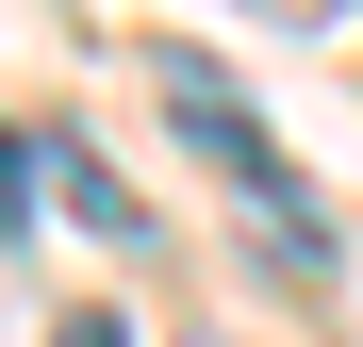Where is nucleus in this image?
<instances>
[{
    "instance_id": "nucleus-2",
    "label": "nucleus",
    "mask_w": 363,
    "mask_h": 347,
    "mask_svg": "<svg viewBox=\"0 0 363 347\" xmlns=\"http://www.w3.org/2000/svg\"><path fill=\"white\" fill-rule=\"evenodd\" d=\"M50 182H67V215H83V231H149V199L116 182L99 149H67V133H50Z\"/></svg>"
},
{
    "instance_id": "nucleus-4",
    "label": "nucleus",
    "mask_w": 363,
    "mask_h": 347,
    "mask_svg": "<svg viewBox=\"0 0 363 347\" xmlns=\"http://www.w3.org/2000/svg\"><path fill=\"white\" fill-rule=\"evenodd\" d=\"M50 347H133V331H116V314H67V331H50Z\"/></svg>"
},
{
    "instance_id": "nucleus-3",
    "label": "nucleus",
    "mask_w": 363,
    "mask_h": 347,
    "mask_svg": "<svg viewBox=\"0 0 363 347\" xmlns=\"http://www.w3.org/2000/svg\"><path fill=\"white\" fill-rule=\"evenodd\" d=\"M17 215H33V182H17V133H0V231H17Z\"/></svg>"
},
{
    "instance_id": "nucleus-1",
    "label": "nucleus",
    "mask_w": 363,
    "mask_h": 347,
    "mask_svg": "<svg viewBox=\"0 0 363 347\" xmlns=\"http://www.w3.org/2000/svg\"><path fill=\"white\" fill-rule=\"evenodd\" d=\"M149 83H165V116H182V133H199V165H215V182H248V199L281 215V248H314V215H297V165L264 149V116L231 99V83L199 67V50H149Z\"/></svg>"
},
{
    "instance_id": "nucleus-5",
    "label": "nucleus",
    "mask_w": 363,
    "mask_h": 347,
    "mask_svg": "<svg viewBox=\"0 0 363 347\" xmlns=\"http://www.w3.org/2000/svg\"><path fill=\"white\" fill-rule=\"evenodd\" d=\"M248 17H297V33H314V17H347V0H248Z\"/></svg>"
}]
</instances>
